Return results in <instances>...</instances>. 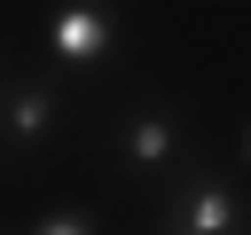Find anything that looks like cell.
<instances>
[{
    "label": "cell",
    "instance_id": "1",
    "mask_svg": "<svg viewBox=\"0 0 251 235\" xmlns=\"http://www.w3.org/2000/svg\"><path fill=\"white\" fill-rule=\"evenodd\" d=\"M118 39H126V16L110 0H55L39 24V55L55 70H110Z\"/></svg>",
    "mask_w": 251,
    "mask_h": 235
},
{
    "label": "cell",
    "instance_id": "2",
    "mask_svg": "<svg viewBox=\"0 0 251 235\" xmlns=\"http://www.w3.org/2000/svg\"><path fill=\"white\" fill-rule=\"evenodd\" d=\"M157 235H251V204L227 172H188L165 196V227Z\"/></svg>",
    "mask_w": 251,
    "mask_h": 235
},
{
    "label": "cell",
    "instance_id": "3",
    "mask_svg": "<svg viewBox=\"0 0 251 235\" xmlns=\"http://www.w3.org/2000/svg\"><path fill=\"white\" fill-rule=\"evenodd\" d=\"M63 118H71V102H63L55 70H31V78L0 86V149H47L63 133Z\"/></svg>",
    "mask_w": 251,
    "mask_h": 235
},
{
    "label": "cell",
    "instance_id": "4",
    "mask_svg": "<svg viewBox=\"0 0 251 235\" xmlns=\"http://www.w3.org/2000/svg\"><path fill=\"white\" fill-rule=\"evenodd\" d=\"M110 157H118L126 172H173V164H180V118H173L165 102L126 110V125L110 133Z\"/></svg>",
    "mask_w": 251,
    "mask_h": 235
},
{
    "label": "cell",
    "instance_id": "5",
    "mask_svg": "<svg viewBox=\"0 0 251 235\" xmlns=\"http://www.w3.org/2000/svg\"><path fill=\"white\" fill-rule=\"evenodd\" d=\"M24 235H102V219H94L86 204H47V212H39Z\"/></svg>",
    "mask_w": 251,
    "mask_h": 235
},
{
    "label": "cell",
    "instance_id": "6",
    "mask_svg": "<svg viewBox=\"0 0 251 235\" xmlns=\"http://www.w3.org/2000/svg\"><path fill=\"white\" fill-rule=\"evenodd\" d=\"M235 157H243V172H251V118H243V141H235Z\"/></svg>",
    "mask_w": 251,
    "mask_h": 235
}]
</instances>
